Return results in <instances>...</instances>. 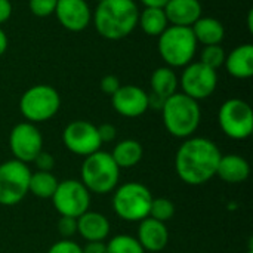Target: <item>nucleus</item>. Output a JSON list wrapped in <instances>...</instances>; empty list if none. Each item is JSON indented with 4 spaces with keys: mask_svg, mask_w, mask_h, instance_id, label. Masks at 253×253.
I'll return each mask as SVG.
<instances>
[{
    "mask_svg": "<svg viewBox=\"0 0 253 253\" xmlns=\"http://www.w3.org/2000/svg\"><path fill=\"white\" fill-rule=\"evenodd\" d=\"M58 0H28L30 12L37 18H46L55 13Z\"/></svg>",
    "mask_w": 253,
    "mask_h": 253,
    "instance_id": "nucleus-29",
    "label": "nucleus"
},
{
    "mask_svg": "<svg viewBox=\"0 0 253 253\" xmlns=\"http://www.w3.org/2000/svg\"><path fill=\"white\" fill-rule=\"evenodd\" d=\"M62 141L68 151L82 157H87L99 151L102 145L98 127L86 120L70 122L62 132Z\"/></svg>",
    "mask_w": 253,
    "mask_h": 253,
    "instance_id": "nucleus-12",
    "label": "nucleus"
},
{
    "mask_svg": "<svg viewBox=\"0 0 253 253\" xmlns=\"http://www.w3.org/2000/svg\"><path fill=\"white\" fill-rule=\"evenodd\" d=\"M169 25L190 27L202 16V3L199 0H169L163 7Z\"/></svg>",
    "mask_w": 253,
    "mask_h": 253,
    "instance_id": "nucleus-17",
    "label": "nucleus"
},
{
    "mask_svg": "<svg viewBox=\"0 0 253 253\" xmlns=\"http://www.w3.org/2000/svg\"><path fill=\"white\" fill-rule=\"evenodd\" d=\"M96 127H98V135H99V139H101L102 144L104 142H111V141L116 139L117 129L111 123H102V125L96 126Z\"/></svg>",
    "mask_w": 253,
    "mask_h": 253,
    "instance_id": "nucleus-34",
    "label": "nucleus"
},
{
    "mask_svg": "<svg viewBox=\"0 0 253 253\" xmlns=\"http://www.w3.org/2000/svg\"><path fill=\"white\" fill-rule=\"evenodd\" d=\"M9 148L15 160L30 163L43 151V136L34 123L24 122L12 127L9 135Z\"/></svg>",
    "mask_w": 253,
    "mask_h": 253,
    "instance_id": "nucleus-13",
    "label": "nucleus"
},
{
    "mask_svg": "<svg viewBox=\"0 0 253 253\" xmlns=\"http://www.w3.org/2000/svg\"><path fill=\"white\" fill-rule=\"evenodd\" d=\"M138 6L133 0H102L92 21L98 34L107 40H122L138 27Z\"/></svg>",
    "mask_w": 253,
    "mask_h": 253,
    "instance_id": "nucleus-2",
    "label": "nucleus"
},
{
    "mask_svg": "<svg viewBox=\"0 0 253 253\" xmlns=\"http://www.w3.org/2000/svg\"><path fill=\"white\" fill-rule=\"evenodd\" d=\"M58 179L52 172H31L30 176V184H28V193L39 199H52L56 187H58Z\"/></svg>",
    "mask_w": 253,
    "mask_h": 253,
    "instance_id": "nucleus-25",
    "label": "nucleus"
},
{
    "mask_svg": "<svg viewBox=\"0 0 253 253\" xmlns=\"http://www.w3.org/2000/svg\"><path fill=\"white\" fill-rule=\"evenodd\" d=\"M33 163L36 165L37 170H42V172H52L53 166H55V159L52 154L46 153V151H40L36 159L33 160Z\"/></svg>",
    "mask_w": 253,
    "mask_h": 253,
    "instance_id": "nucleus-33",
    "label": "nucleus"
},
{
    "mask_svg": "<svg viewBox=\"0 0 253 253\" xmlns=\"http://www.w3.org/2000/svg\"><path fill=\"white\" fill-rule=\"evenodd\" d=\"M178 84H179V80H178L173 68H170L168 65L156 68L150 79L151 93L157 95L162 99H168L169 96L176 93Z\"/></svg>",
    "mask_w": 253,
    "mask_h": 253,
    "instance_id": "nucleus-22",
    "label": "nucleus"
},
{
    "mask_svg": "<svg viewBox=\"0 0 253 253\" xmlns=\"http://www.w3.org/2000/svg\"><path fill=\"white\" fill-rule=\"evenodd\" d=\"M80 181L89 193L108 194L119 185L120 168L107 151H96L84 157L80 169Z\"/></svg>",
    "mask_w": 253,
    "mask_h": 253,
    "instance_id": "nucleus-4",
    "label": "nucleus"
},
{
    "mask_svg": "<svg viewBox=\"0 0 253 253\" xmlns=\"http://www.w3.org/2000/svg\"><path fill=\"white\" fill-rule=\"evenodd\" d=\"M218 122L228 138L236 141L248 139L253 132L252 107L240 98L227 99L219 108Z\"/></svg>",
    "mask_w": 253,
    "mask_h": 253,
    "instance_id": "nucleus-8",
    "label": "nucleus"
},
{
    "mask_svg": "<svg viewBox=\"0 0 253 253\" xmlns=\"http://www.w3.org/2000/svg\"><path fill=\"white\" fill-rule=\"evenodd\" d=\"M82 253H107V243H104V242H87L82 248Z\"/></svg>",
    "mask_w": 253,
    "mask_h": 253,
    "instance_id": "nucleus-35",
    "label": "nucleus"
},
{
    "mask_svg": "<svg viewBox=\"0 0 253 253\" xmlns=\"http://www.w3.org/2000/svg\"><path fill=\"white\" fill-rule=\"evenodd\" d=\"M96 1H98V3H99V1H102V0H96Z\"/></svg>",
    "mask_w": 253,
    "mask_h": 253,
    "instance_id": "nucleus-40",
    "label": "nucleus"
},
{
    "mask_svg": "<svg viewBox=\"0 0 253 253\" xmlns=\"http://www.w3.org/2000/svg\"><path fill=\"white\" fill-rule=\"evenodd\" d=\"M151 191L141 182H126L113 196V209L119 218L127 222H141L150 213Z\"/></svg>",
    "mask_w": 253,
    "mask_h": 253,
    "instance_id": "nucleus-6",
    "label": "nucleus"
},
{
    "mask_svg": "<svg viewBox=\"0 0 253 253\" xmlns=\"http://www.w3.org/2000/svg\"><path fill=\"white\" fill-rule=\"evenodd\" d=\"M138 25L144 34L150 37H159L169 27V21L163 7H145L138 15Z\"/></svg>",
    "mask_w": 253,
    "mask_h": 253,
    "instance_id": "nucleus-23",
    "label": "nucleus"
},
{
    "mask_svg": "<svg viewBox=\"0 0 253 253\" xmlns=\"http://www.w3.org/2000/svg\"><path fill=\"white\" fill-rule=\"evenodd\" d=\"M145 7H165L169 0H139Z\"/></svg>",
    "mask_w": 253,
    "mask_h": 253,
    "instance_id": "nucleus-37",
    "label": "nucleus"
},
{
    "mask_svg": "<svg viewBox=\"0 0 253 253\" xmlns=\"http://www.w3.org/2000/svg\"><path fill=\"white\" fill-rule=\"evenodd\" d=\"M58 233L64 239H70L77 233V218L61 216L58 221Z\"/></svg>",
    "mask_w": 253,
    "mask_h": 253,
    "instance_id": "nucleus-30",
    "label": "nucleus"
},
{
    "mask_svg": "<svg viewBox=\"0 0 253 253\" xmlns=\"http://www.w3.org/2000/svg\"><path fill=\"white\" fill-rule=\"evenodd\" d=\"M221 156L213 141L202 136H190L176 151L175 170L182 182L203 185L216 175Z\"/></svg>",
    "mask_w": 253,
    "mask_h": 253,
    "instance_id": "nucleus-1",
    "label": "nucleus"
},
{
    "mask_svg": "<svg viewBox=\"0 0 253 253\" xmlns=\"http://www.w3.org/2000/svg\"><path fill=\"white\" fill-rule=\"evenodd\" d=\"M99 86H101V90H102L105 95L113 96V95L119 90V87L122 86V83H120V80H119L117 76H114V74H107V76H104V77L101 79Z\"/></svg>",
    "mask_w": 253,
    "mask_h": 253,
    "instance_id": "nucleus-32",
    "label": "nucleus"
},
{
    "mask_svg": "<svg viewBox=\"0 0 253 253\" xmlns=\"http://www.w3.org/2000/svg\"><path fill=\"white\" fill-rule=\"evenodd\" d=\"M197 40L190 27L169 25L159 36V53L162 59L170 68H184L190 62L197 50Z\"/></svg>",
    "mask_w": 253,
    "mask_h": 253,
    "instance_id": "nucleus-5",
    "label": "nucleus"
},
{
    "mask_svg": "<svg viewBox=\"0 0 253 253\" xmlns=\"http://www.w3.org/2000/svg\"><path fill=\"white\" fill-rule=\"evenodd\" d=\"M110 154L120 169L122 168H133L142 160L144 148L135 139H123L114 147L113 153H110Z\"/></svg>",
    "mask_w": 253,
    "mask_h": 253,
    "instance_id": "nucleus-24",
    "label": "nucleus"
},
{
    "mask_svg": "<svg viewBox=\"0 0 253 253\" xmlns=\"http://www.w3.org/2000/svg\"><path fill=\"white\" fill-rule=\"evenodd\" d=\"M7 36H6V33L1 30V27H0V56L1 55H4V52L7 50Z\"/></svg>",
    "mask_w": 253,
    "mask_h": 253,
    "instance_id": "nucleus-38",
    "label": "nucleus"
},
{
    "mask_svg": "<svg viewBox=\"0 0 253 253\" xmlns=\"http://www.w3.org/2000/svg\"><path fill=\"white\" fill-rule=\"evenodd\" d=\"M31 170L18 160H7L0 165V205L15 206L28 194Z\"/></svg>",
    "mask_w": 253,
    "mask_h": 253,
    "instance_id": "nucleus-9",
    "label": "nucleus"
},
{
    "mask_svg": "<svg viewBox=\"0 0 253 253\" xmlns=\"http://www.w3.org/2000/svg\"><path fill=\"white\" fill-rule=\"evenodd\" d=\"M179 83L184 95L200 101L209 98L215 92L218 86V74L216 70H212L200 61L190 62L184 67Z\"/></svg>",
    "mask_w": 253,
    "mask_h": 253,
    "instance_id": "nucleus-11",
    "label": "nucleus"
},
{
    "mask_svg": "<svg viewBox=\"0 0 253 253\" xmlns=\"http://www.w3.org/2000/svg\"><path fill=\"white\" fill-rule=\"evenodd\" d=\"M160 111L166 130L172 136L181 139L193 136L202 120L199 101L184 95L182 92H176L169 96Z\"/></svg>",
    "mask_w": 253,
    "mask_h": 253,
    "instance_id": "nucleus-3",
    "label": "nucleus"
},
{
    "mask_svg": "<svg viewBox=\"0 0 253 253\" xmlns=\"http://www.w3.org/2000/svg\"><path fill=\"white\" fill-rule=\"evenodd\" d=\"M227 73L234 79H251L253 76V46L251 43L234 47L224 61Z\"/></svg>",
    "mask_w": 253,
    "mask_h": 253,
    "instance_id": "nucleus-19",
    "label": "nucleus"
},
{
    "mask_svg": "<svg viewBox=\"0 0 253 253\" xmlns=\"http://www.w3.org/2000/svg\"><path fill=\"white\" fill-rule=\"evenodd\" d=\"M246 253H253V251H252V249H251V251H248V252H246Z\"/></svg>",
    "mask_w": 253,
    "mask_h": 253,
    "instance_id": "nucleus-39",
    "label": "nucleus"
},
{
    "mask_svg": "<svg viewBox=\"0 0 253 253\" xmlns=\"http://www.w3.org/2000/svg\"><path fill=\"white\" fill-rule=\"evenodd\" d=\"M12 15V3L9 0H0V25L4 24Z\"/></svg>",
    "mask_w": 253,
    "mask_h": 253,
    "instance_id": "nucleus-36",
    "label": "nucleus"
},
{
    "mask_svg": "<svg viewBox=\"0 0 253 253\" xmlns=\"http://www.w3.org/2000/svg\"><path fill=\"white\" fill-rule=\"evenodd\" d=\"M113 108L123 117L135 119L148 110V93L135 84H123L111 96Z\"/></svg>",
    "mask_w": 253,
    "mask_h": 253,
    "instance_id": "nucleus-14",
    "label": "nucleus"
},
{
    "mask_svg": "<svg viewBox=\"0 0 253 253\" xmlns=\"http://www.w3.org/2000/svg\"><path fill=\"white\" fill-rule=\"evenodd\" d=\"M47 253H82V248L76 242L64 239V240L56 242L55 245H52Z\"/></svg>",
    "mask_w": 253,
    "mask_h": 253,
    "instance_id": "nucleus-31",
    "label": "nucleus"
},
{
    "mask_svg": "<svg viewBox=\"0 0 253 253\" xmlns=\"http://www.w3.org/2000/svg\"><path fill=\"white\" fill-rule=\"evenodd\" d=\"M216 175L227 184H240L245 182L251 175V166L248 160L239 154L221 156L218 163Z\"/></svg>",
    "mask_w": 253,
    "mask_h": 253,
    "instance_id": "nucleus-20",
    "label": "nucleus"
},
{
    "mask_svg": "<svg viewBox=\"0 0 253 253\" xmlns=\"http://www.w3.org/2000/svg\"><path fill=\"white\" fill-rule=\"evenodd\" d=\"M53 206L61 216L79 218L89 211L90 193L77 179H65L58 182V187L52 196Z\"/></svg>",
    "mask_w": 253,
    "mask_h": 253,
    "instance_id": "nucleus-10",
    "label": "nucleus"
},
{
    "mask_svg": "<svg viewBox=\"0 0 253 253\" xmlns=\"http://www.w3.org/2000/svg\"><path fill=\"white\" fill-rule=\"evenodd\" d=\"M61 107L58 90L49 84L28 87L19 99V111L30 123L47 122L56 116Z\"/></svg>",
    "mask_w": 253,
    "mask_h": 253,
    "instance_id": "nucleus-7",
    "label": "nucleus"
},
{
    "mask_svg": "<svg viewBox=\"0 0 253 253\" xmlns=\"http://www.w3.org/2000/svg\"><path fill=\"white\" fill-rule=\"evenodd\" d=\"M136 239L145 252H160L169 243V231L165 222L147 216L139 222Z\"/></svg>",
    "mask_w": 253,
    "mask_h": 253,
    "instance_id": "nucleus-16",
    "label": "nucleus"
},
{
    "mask_svg": "<svg viewBox=\"0 0 253 253\" xmlns=\"http://www.w3.org/2000/svg\"><path fill=\"white\" fill-rule=\"evenodd\" d=\"M225 50L221 44H211V46H205L200 55V62L211 67L212 70H218L219 67L224 65L225 61Z\"/></svg>",
    "mask_w": 253,
    "mask_h": 253,
    "instance_id": "nucleus-28",
    "label": "nucleus"
},
{
    "mask_svg": "<svg viewBox=\"0 0 253 253\" xmlns=\"http://www.w3.org/2000/svg\"><path fill=\"white\" fill-rule=\"evenodd\" d=\"M110 221L105 215L87 211L77 218V233L86 242H104L110 234Z\"/></svg>",
    "mask_w": 253,
    "mask_h": 253,
    "instance_id": "nucleus-18",
    "label": "nucleus"
},
{
    "mask_svg": "<svg viewBox=\"0 0 253 253\" xmlns=\"http://www.w3.org/2000/svg\"><path fill=\"white\" fill-rule=\"evenodd\" d=\"M191 31L197 43H202L203 46L221 44L225 37V28L222 22L213 16H200L191 25Z\"/></svg>",
    "mask_w": 253,
    "mask_h": 253,
    "instance_id": "nucleus-21",
    "label": "nucleus"
},
{
    "mask_svg": "<svg viewBox=\"0 0 253 253\" xmlns=\"http://www.w3.org/2000/svg\"><path fill=\"white\" fill-rule=\"evenodd\" d=\"M173 215H175V205L169 199H165V197L154 199L153 197V202L150 206V213H148L150 218L166 224L168 221H170L173 218Z\"/></svg>",
    "mask_w": 253,
    "mask_h": 253,
    "instance_id": "nucleus-27",
    "label": "nucleus"
},
{
    "mask_svg": "<svg viewBox=\"0 0 253 253\" xmlns=\"http://www.w3.org/2000/svg\"><path fill=\"white\" fill-rule=\"evenodd\" d=\"M68 31H83L92 21V10L86 0H58L53 13Z\"/></svg>",
    "mask_w": 253,
    "mask_h": 253,
    "instance_id": "nucleus-15",
    "label": "nucleus"
},
{
    "mask_svg": "<svg viewBox=\"0 0 253 253\" xmlns=\"http://www.w3.org/2000/svg\"><path fill=\"white\" fill-rule=\"evenodd\" d=\"M107 253H145V251L138 239L127 234H119L107 243Z\"/></svg>",
    "mask_w": 253,
    "mask_h": 253,
    "instance_id": "nucleus-26",
    "label": "nucleus"
}]
</instances>
